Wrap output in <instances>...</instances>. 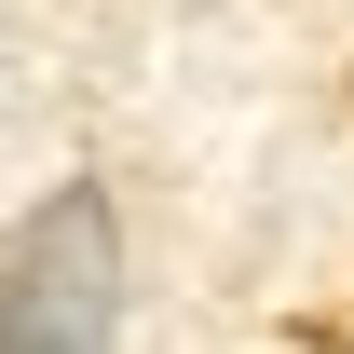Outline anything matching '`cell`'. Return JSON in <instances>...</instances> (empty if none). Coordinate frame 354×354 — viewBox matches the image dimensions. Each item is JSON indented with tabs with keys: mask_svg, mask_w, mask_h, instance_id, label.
<instances>
[{
	"mask_svg": "<svg viewBox=\"0 0 354 354\" xmlns=\"http://www.w3.org/2000/svg\"><path fill=\"white\" fill-rule=\"evenodd\" d=\"M0 354H123V218L95 177H55L0 232Z\"/></svg>",
	"mask_w": 354,
	"mask_h": 354,
	"instance_id": "1",
	"label": "cell"
}]
</instances>
